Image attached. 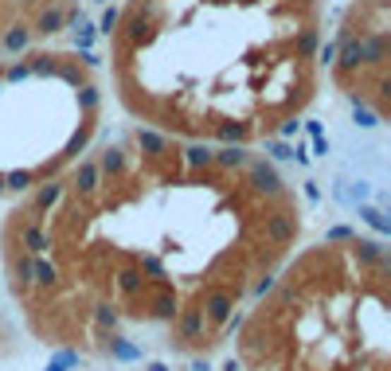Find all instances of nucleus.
<instances>
[{
    "instance_id": "f257e3e1",
    "label": "nucleus",
    "mask_w": 391,
    "mask_h": 371,
    "mask_svg": "<svg viewBox=\"0 0 391 371\" xmlns=\"http://www.w3.org/2000/svg\"><path fill=\"white\" fill-rule=\"evenodd\" d=\"M243 172H247V188L255 195H263V200H282V195H286V184H282L278 164L266 161V157H251Z\"/></svg>"
},
{
    "instance_id": "f03ea898",
    "label": "nucleus",
    "mask_w": 391,
    "mask_h": 371,
    "mask_svg": "<svg viewBox=\"0 0 391 371\" xmlns=\"http://www.w3.org/2000/svg\"><path fill=\"white\" fill-rule=\"evenodd\" d=\"M298 231H301L298 211L278 207V211H266V215H263V238L270 246H289L294 238H298Z\"/></svg>"
},
{
    "instance_id": "7ed1b4c3",
    "label": "nucleus",
    "mask_w": 391,
    "mask_h": 371,
    "mask_svg": "<svg viewBox=\"0 0 391 371\" xmlns=\"http://www.w3.org/2000/svg\"><path fill=\"white\" fill-rule=\"evenodd\" d=\"M200 312H204L207 324H223L235 312V289H223V286H212L200 293Z\"/></svg>"
},
{
    "instance_id": "20e7f679",
    "label": "nucleus",
    "mask_w": 391,
    "mask_h": 371,
    "mask_svg": "<svg viewBox=\"0 0 391 371\" xmlns=\"http://www.w3.org/2000/svg\"><path fill=\"white\" fill-rule=\"evenodd\" d=\"M172 336H176L180 344H196V340L207 336V321H204V312H200V305L176 312V321H172Z\"/></svg>"
},
{
    "instance_id": "39448f33",
    "label": "nucleus",
    "mask_w": 391,
    "mask_h": 371,
    "mask_svg": "<svg viewBox=\"0 0 391 371\" xmlns=\"http://www.w3.org/2000/svg\"><path fill=\"white\" fill-rule=\"evenodd\" d=\"M133 145H137V152H141V157H149V161H161V157H169L172 137L161 133V129L137 126V129H133Z\"/></svg>"
},
{
    "instance_id": "423d86ee",
    "label": "nucleus",
    "mask_w": 391,
    "mask_h": 371,
    "mask_svg": "<svg viewBox=\"0 0 391 371\" xmlns=\"http://www.w3.org/2000/svg\"><path fill=\"white\" fill-rule=\"evenodd\" d=\"M98 188H102V172H98V164H94V161H78L75 176L67 180V192H75L78 200H94Z\"/></svg>"
},
{
    "instance_id": "0eeeda50",
    "label": "nucleus",
    "mask_w": 391,
    "mask_h": 371,
    "mask_svg": "<svg viewBox=\"0 0 391 371\" xmlns=\"http://www.w3.org/2000/svg\"><path fill=\"white\" fill-rule=\"evenodd\" d=\"M149 317L153 321H164V324H172L176 321V312H180V305H176V289L169 286V281H157V289H153V297H149Z\"/></svg>"
},
{
    "instance_id": "6e6552de",
    "label": "nucleus",
    "mask_w": 391,
    "mask_h": 371,
    "mask_svg": "<svg viewBox=\"0 0 391 371\" xmlns=\"http://www.w3.org/2000/svg\"><path fill=\"white\" fill-rule=\"evenodd\" d=\"M352 258L364 270H387V250H383L380 238H352Z\"/></svg>"
},
{
    "instance_id": "1a4fd4ad",
    "label": "nucleus",
    "mask_w": 391,
    "mask_h": 371,
    "mask_svg": "<svg viewBox=\"0 0 391 371\" xmlns=\"http://www.w3.org/2000/svg\"><path fill=\"white\" fill-rule=\"evenodd\" d=\"M247 161H251L247 145H219V149L212 152V169H219V172H243Z\"/></svg>"
},
{
    "instance_id": "9d476101",
    "label": "nucleus",
    "mask_w": 391,
    "mask_h": 371,
    "mask_svg": "<svg viewBox=\"0 0 391 371\" xmlns=\"http://www.w3.org/2000/svg\"><path fill=\"white\" fill-rule=\"evenodd\" d=\"M63 200H67V180H47V184H40L32 192V211H35V215H43V211L59 207Z\"/></svg>"
},
{
    "instance_id": "9b49d317",
    "label": "nucleus",
    "mask_w": 391,
    "mask_h": 371,
    "mask_svg": "<svg viewBox=\"0 0 391 371\" xmlns=\"http://www.w3.org/2000/svg\"><path fill=\"white\" fill-rule=\"evenodd\" d=\"M94 164H98V172H102L106 180H121L129 172V152L121 149V145H110V149L98 152V161Z\"/></svg>"
},
{
    "instance_id": "f8f14e48",
    "label": "nucleus",
    "mask_w": 391,
    "mask_h": 371,
    "mask_svg": "<svg viewBox=\"0 0 391 371\" xmlns=\"http://www.w3.org/2000/svg\"><path fill=\"white\" fill-rule=\"evenodd\" d=\"M8 274H12V289H16V293H28V289H32V254L24 250V246H20V254L12 250V258H8Z\"/></svg>"
},
{
    "instance_id": "ddd939ff",
    "label": "nucleus",
    "mask_w": 391,
    "mask_h": 371,
    "mask_svg": "<svg viewBox=\"0 0 391 371\" xmlns=\"http://www.w3.org/2000/svg\"><path fill=\"white\" fill-rule=\"evenodd\" d=\"M212 145L207 141H188L184 149H180V161H184V169L188 172H207L212 169Z\"/></svg>"
},
{
    "instance_id": "4468645a",
    "label": "nucleus",
    "mask_w": 391,
    "mask_h": 371,
    "mask_svg": "<svg viewBox=\"0 0 391 371\" xmlns=\"http://www.w3.org/2000/svg\"><path fill=\"white\" fill-rule=\"evenodd\" d=\"M20 246H24V250L35 258V254H43V250H47V246H52V238L43 235V227H40V223H35V219H28L24 227H20Z\"/></svg>"
},
{
    "instance_id": "2eb2a0df",
    "label": "nucleus",
    "mask_w": 391,
    "mask_h": 371,
    "mask_svg": "<svg viewBox=\"0 0 391 371\" xmlns=\"http://www.w3.org/2000/svg\"><path fill=\"white\" fill-rule=\"evenodd\" d=\"M32 286L59 289V270H55V262H47L43 254H35V258H32Z\"/></svg>"
},
{
    "instance_id": "dca6fc26",
    "label": "nucleus",
    "mask_w": 391,
    "mask_h": 371,
    "mask_svg": "<svg viewBox=\"0 0 391 371\" xmlns=\"http://www.w3.org/2000/svg\"><path fill=\"white\" fill-rule=\"evenodd\" d=\"M106 352H110V360H118V363H137L141 360V348L137 344H129L126 336H118V332H110V340H106Z\"/></svg>"
},
{
    "instance_id": "f3484780",
    "label": "nucleus",
    "mask_w": 391,
    "mask_h": 371,
    "mask_svg": "<svg viewBox=\"0 0 391 371\" xmlns=\"http://www.w3.org/2000/svg\"><path fill=\"white\" fill-rule=\"evenodd\" d=\"M90 317H94V324H98V329H106V332H118L121 329V309H118V305H110V301H98Z\"/></svg>"
},
{
    "instance_id": "a211bd4d",
    "label": "nucleus",
    "mask_w": 391,
    "mask_h": 371,
    "mask_svg": "<svg viewBox=\"0 0 391 371\" xmlns=\"http://www.w3.org/2000/svg\"><path fill=\"white\" fill-rule=\"evenodd\" d=\"M141 289H145L141 270H137V266H121V270H118V293L121 297H137Z\"/></svg>"
},
{
    "instance_id": "6ab92c4d",
    "label": "nucleus",
    "mask_w": 391,
    "mask_h": 371,
    "mask_svg": "<svg viewBox=\"0 0 391 371\" xmlns=\"http://www.w3.org/2000/svg\"><path fill=\"white\" fill-rule=\"evenodd\" d=\"M63 24H67V12H63V8H43L40 16H35V28H32V32H40V35H55Z\"/></svg>"
},
{
    "instance_id": "aec40b11",
    "label": "nucleus",
    "mask_w": 391,
    "mask_h": 371,
    "mask_svg": "<svg viewBox=\"0 0 391 371\" xmlns=\"http://www.w3.org/2000/svg\"><path fill=\"white\" fill-rule=\"evenodd\" d=\"M32 188H35V172H32V169H12V172H4V192L20 195V192H32Z\"/></svg>"
},
{
    "instance_id": "412c9836",
    "label": "nucleus",
    "mask_w": 391,
    "mask_h": 371,
    "mask_svg": "<svg viewBox=\"0 0 391 371\" xmlns=\"http://www.w3.org/2000/svg\"><path fill=\"white\" fill-rule=\"evenodd\" d=\"M28 43H32V28L28 24H12L8 32H4V51H12V55H20Z\"/></svg>"
},
{
    "instance_id": "4be33fe9",
    "label": "nucleus",
    "mask_w": 391,
    "mask_h": 371,
    "mask_svg": "<svg viewBox=\"0 0 391 371\" xmlns=\"http://www.w3.org/2000/svg\"><path fill=\"white\" fill-rule=\"evenodd\" d=\"M360 219H364L368 227L375 231V235H391V219L383 215L380 207H368V203H360Z\"/></svg>"
},
{
    "instance_id": "5701e85b",
    "label": "nucleus",
    "mask_w": 391,
    "mask_h": 371,
    "mask_svg": "<svg viewBox=\"0 0 391 371\" xmlns=\"http://www.w3.org/2000/svg\"><path fill=\"white\" fill-rule=\"evenodd\" d=\"M137 270H141V278H157V281H164V262H161V258H153V254H145Z\"/></svg>"
},
{
    "instance_id": "b1692460",
    "label": "nucleus",
    "mask_w": 391,
    "mask_h": 371,
    "mask_svg": "<svg viewBox=\"0 0 391 371\" xmlns=\"http://www.w3.org/2000/svg\"><path fill=\"white\" fill-rule=\"evenodd\" d=\"M266 161L282 164V161H294V149L286 141H266Z\"/></svg>"
},
{
    "instance_id": "393cba45",
    "label": "nucleus",
    "mask_w": 391,
    "mask_h": 371,
    "mask_svg": "<svg viewBox=\"0 0 391 371\" xmlns=\"http://www.w3.org/2000/svg\"><path fill=\"white\" fill-rule=\"evenodd\" d=\"M352 110H356V126L360 129H375V126H380V114H375L372 106H352Z\"/></svg>"
},
{
    "instance_id": "a878e982",
    "label": "nucleus",
    "mask_w": 391,
    "mask_h": 371,
    "mask_svg": "<svg viewBox=\"0 0 391 371\" xmlns=\"http://www.w3.org/2000/svg\"><path fill=\"white\" fill-rule=\"evenodd\" d=\"M352 238H356V231L344 227V223H337V227L325 231V243H352Z\"/></svg>"
},
{
    "instance_id": "bb28decb",
    "label": "nucleus",
    "mask_w": 391,
    "mask_h": 371,
    "mask_svg": "<svg viewBox=\"0 0 391 371\" xmlns=\"http://www.w3.org/2000/svg\"><path fill=\"white\" fill-rule=\"evenodd\" d=\"M274 289H278V274H263V278L255 281V289H251V293H255L258 301H263L266 293H274Z\"/></svg>"
},
{
    "instance_id": "cd10ccee",
    "label": "nucleus",
    "mask_w": 391,
    "mask_h": 371,
    "mask_svg": "<svg viewBox=\"0 0 391 371\" xmlns=\"http://www.w3.org/2000/svg\"><path fill=\"white\" fill-rule=\"evenodd\" d=\"M52 360H55V363H63V367L71 371V367H78V363H83V355H78L75 348H59V352H55Z\"/></svg>"
},
{
    "instance_id": "c85d7f7f",
    "label": "nucleus",
    "mask_w": 391,
    "mask_h": 371,
    "mask_svg": "<svg viewBox=\"0 0 391 371\" xmlns=\"http://www.w3.org/2000/svg\"><path fill=\"white\" fill-rule=\"evenodd\" d=\"M118 16H121L118 8H106V12H102V24H98V32H102V35H114V28H118Z\"/></svg>"
},
{
    "instance_id": "c756f323",
    "label": "nucleus",
    "mask_w": 391,
    "mask_h": 371,
    "mask_svg": "<svg viewBox=\"0 0 391 371\" xmlns=\"http://www.w3.org/2000/svg\"><path fill=\"white\" fill-rule=\"evenodd\" d=\"M243 324H247V317H243V312H231L227 321H223L219 336H231V332H239V329H243Z\"/></svg>"
},
{
    "instance_id": "7c9ffc66",
    "label": "nucleus",
    "mask_w": 391,
    "mask_h": 371,
    "mask_svg": "<svg viewBox=\"0 0 391 371\" xmlns=\"http://www.w3.org/2000/svg\"><path fill=\"white\" fill-rule=\"evenodd\" d=\"M340 195H344V200H352V203H364L368 200V184H352L349 192H340Z\"/></svg>"
},
{
    "instance_id": "2f4dec72",
    "label": "nucleus",
    "mask_w": 391,
    "mask_h": 371,
    "mask_svg": "<svg viewBox=\"0 0 391 371\" xmlns=\"http://www.w3.org/2000/svg\"><path fill=\"white\" fill-rule=\"evenodd\" d=\"M313 152H317V157H329V141H325V133L313 137Z\"/></svg>"
},
{
    "instance_id": "473e14b6",
    "label": "nucleus",
    "mask_w": 391,
    "mask_h": 371,
    "mask_svg": "<svg viewBox=\"0 0 391 371\" xmlns=\"http://www.w3.org/2000/svg\"><path fill=\"white\" fill-rule=\"evenodd\" d=\"M306 200H321V188H317V180H306Z\"/></svg>"
},
{
    "instance_id": "72a5a7b5",
    "label": "nucleus",
    "mask_w": 391,
    "mask_h": 371,
    "mask_svg": "<svg viewBox=\"0 0 391 371\" xmlns=\"http://www.w3.org/2000/svg\"><path fill=\"white\" fill-rule=\"evenodd\" d=\"M278 301L282 305H294V301H298V293H294V289H278Z\"/></svg>"
},
{
    "instance_id": "f704fd0d",
    "label": "nucleus",
    "mask_w": 391,
    "mask_h": 371,
    "mask_svg": "<svg viewBox=\"0 0 391 371\" xmlns=\"http://www.w3.org/2000/svg\"><path fill=\"white\" fill-rule=\"evenodd\" d=\"M192 371H212V360H192Z\"/></svg>"
},
{
    "instance_id": "c9c22d12",
    "label": "nucleus",
    "mask_w": 391,
    "mask_h": 371,
    "mask_svg": "<svg viewBox=\"0 0 391 371\" xmlns=\"http://www.w3.org/2000/svg\"><path fill=\"white\" fill-rule=\"evenodd\" d=\"M223 371H243V363H239V360H227V363H223Z\"/></svg>"
},
{
    "instance_id": "e433bc0d",
    "label": "nucleus",
    "mask_w": 391,
    "mask_h": 371,
    "mask_svg": "<svg viewBox=\"0 0 391 371\" xmlns=\"http://www.w3.org/2000/svg\"><path fill=\"white\" fill-rule=\"evenodd\" d=\"M149 371H169V363H161V360H153V363H149Z\"/></svg>"
},
{
    "instance_id": "4c0bfd02",
    "label": "nucleus",
    "mask_w": 391,
    "mask_h": 371,
    "mask_svg": "<svg viewBox=\"0 0 391 371\" xmlns=\"http://www.w3.org/2000/svg\"><path fill=\"white\" fill-rule=\"evenodd\" d=\"M43 371H67V367H63V363H55V360H52V363H47V367H43Z\"/></svg>"
},
{
    "instance_id": "58836bf2",
    "label": "nucleus",
    "mask_w": 391,
    "mask_h": 371,
    "mask_svg": "<svg viewBox=\"0 0 391 371\" xmlns=\"http://www.w3.org/2000/svg\"><path fill=\"white\" fill-rule=\"evenodd\" d=\"M0 195H4V176H0Z\"/></svg>"
}]
</instances>
